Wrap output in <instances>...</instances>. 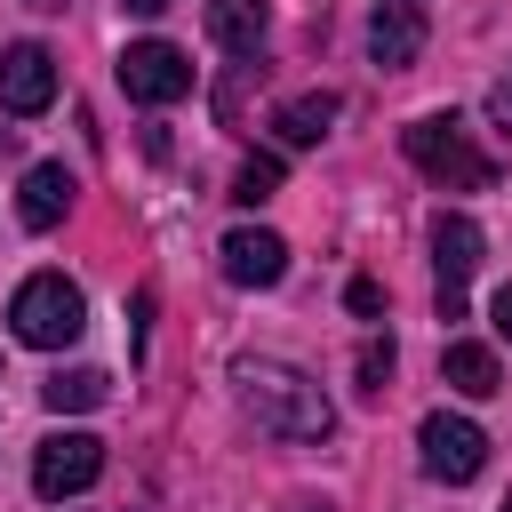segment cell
I'll use <instances>...</instances> for the list:
<instances>
[{
    "label": "cell",
    "mask_w": 512,
    "mask_h": 512,
    "mask_svg": "<svg viewBox=\"0 0 512 512\" xmlns=\"http://www.w3.org/2000/svg\"><path fill=\"white\" fill-rule=\"evenodd\" d=\"M232 384H240V408L272 432V440H328L336 432V408H328V392L296 368V360H240L232 368Z\"/></svg>",
    "instance_id": "6da1fadb"
},
{
    "label": "cell",
    "mask_w": 512,
    "mask_h": 512,
    "mask_svg": "<svg viewBox=\"0 0 512 512\" xmlns=\"http://www.w3.org/2000/svg\"><path fill=\"white\" fill-rule=\"evenodd\" d=\"M400 152L432 176V184H448V192H488V152L472 144V128L456 120V112H424V120H408L400 128Z\"/></svg>",
    "instance_id": "7a4b0ae2"
},
{
    "label": "cell",
    "mask_w": 512,
    "mask_h": 512,
    "mask_svg": "<svg viewBox=\"0 0 512 512\" xmlns=\"http://www.w3.org/2000/svg\"><path fill=\"white\" fill-rule=\"evenodd\" d=\"M8 320H16V336H24L32 352H64V344L88 328V296H80L64 272H32V280L8 296Z\"/></svg>",
    "instance_id": "3957f363"
},
{
    "label": "cell",
    "mask_w": 512,
    "mask_h": 512,
    "mask_svg": "<svg viewBox=\"0 0 512 512\" xmlns=\"http://www.w3.org/2000/svg\"><path fill=\"white\" fill-rule=\"evenodd\" d=\"M416 448H424V472L448 480V488H472L480 464H488V432H480L472 416H448V408H432V416L416 424Z\"/></svg>",
    "instance_id": "277c9868"
},
{
    "label": "cell",
    "mask_w": 512,
    "mask_h": 512,
    "mask_svg": "<svg viewBox=\"0 0 512 512\" xmlns=\"http://www.w3.org/2000/svg\"><path fill=\"white\" fill-rule=\"evenodd\" d=\"M96 472H104V440H96V432H48V440L32 448V488H40L48 504L96 488Z\"/></svg>",
    "instance_id": "5b68a950"
},
{
    "label": "cell",
    "mask_w": 512,
    "mask_h": 512,
    "mask_svg": "<svg viewBox=\"0 0 512 512\" xmlns=\"http://www.w3.org/2000/svg\"><path fill=\"white\" fill-rule=\"evenodd\" d=\"M120 88H128L136 104H176V96L192 88V56H184L176 40H128V48H120Z\"/></svg>",
    "instance_id": "8992f818"
},
{
    "label": "cell",
    "mask_w": 512,
    "mask_h": 512,
    "mask_svg": "<svg viewBox=\"0 0 512 512\" xmlns=\"http://www.w3.org/2000/svg\"><path fill=\"white\" fill-rule=\"evenodd\" d=\"M480 224L472 216H440L432 224V272H440V320H464V280L480 272Z\"/></svg>",
    "instance_id": "52a82bcc"
},
{
    "label": "cell",
    "mask_w": 512,
    "mask_h": 512,
    "mask_svg": "<svg viewBox=\"0 0 512 512\" xmlns=\"http://www.w3.org/2000/svg\"><path fill=\"white\" fill-rule=\"evenodd\" d=\"M0 104H8L16 120H40V112L56 104V56H48L40 40H16V48L0 56Z\"/></svg>",
    "instance_id": "ba28073f"
},
{
    "label": "cell",
    "mask_w": 512,
    "mask_h": 512,
    "mask_svg": "<svg viewBox=\"0 0 512 512\" xmlns=\"http://www.w3.org/2000/svg\"><path fill=\"white\" fill-rule=\"evenodd\" d=\"M224 280L232 288H280L288 280V240L280 232H264V224H240V232H224Z\"/></svg>",
    "instance_id": "9c48e42d"
},
{
    "label": "cell",
    "mask_w": 512,
    "mask_h": 512,
    "mask_svg": "<svg viewBox=\"0 0 512 512\" xmlns=\"http://www.w3.org/2000/svg\"><path fill=\"white\" fill-rule=\"evenodd\" d=\"M368 56H376L384 72H408V64L424 56V8H416V0H376V16H368Z\"/></svg>",
    "instance_id": "30bf717a"
},
{
    "label": "cell",
    "mask_w": 512,
    "mask_h": 512,
    "mask_svg": "<svg viewBox=\"0 0 512 512\" xmlns=\"http://www.w3.org/2000/svg\"><path fill=\"white\" fill-rule=\"evenodd\" d=\"M72 168L64 160H40L32 176H24V192H16V216H24V232H56L64 224V208H72Z\"/></svg>",
    "instance_id": "8fae6325"
},
{
    "label": "cell",
    "mask_w": 512,
    "mask_h": 512,
    "mask_svg": "<svg viewBox=\"0 0 512 512\" xmlns=\"http://www.w3.org/2000/svg\"><path fill=\"white\" fill-rule=\"evenodd\" d=\"M272 32V8L264 0H208V40L232 48V56H256Z\"/></svg>",
    "instance_id": "7c38bea8"
},
{
    "label": "cell",
    "mask_w": 512,
    "mask_h": 512,
    "mask_svg": "<svg viewBox=\"0 0 512 512\" xmlns=\"http://www.w3.org/2000/svg\"><path fill=\"white\" fill-rule=\"evenodd\" d=\"M440 384H448V392H464V400H488V392H504V376H496V352H488V344H464V336L440 352Z\"/></svg>",
    "instance_id": "4fadbf2b"
},
{
    "label": "cell",
    "mask_w": 512,
    "mask_h": 512,
    "mask_svg": "<svg viewBox=\"0 0 512 512\" xmlns=\"http://www.w3.org/2000/svg\"><path fill=\"white\" fill-rule=\"evenodd\" d=\"M336 112H344V104H336L328 88H304V96H288V104L272 112V128H280V144H320Z\"/></svg>",
    "instance_id": "5bb4252c"
},
{
    "label": "cell",
    "mask_w": 512,
    "mask_h": 512,
    "mask_svg": "<svg viewBox=\"0 0 512 512\" xmlns=\"http://www.w3.org/2000/svg\"><path fill=\"white\" fill-rule=\"evenodd\" d=\"M104 392H112V376H104V368H72V376H48V384H40V400H48L56 416H64V408H96Z\"/></svg>",
    "instance_id": "9a60e30c"
},
{
    "label": "cell",
    "mask_w": 512,
    "mask_h": 512,
    "mask_svg": "<svg viewBox=\"0 0 512 512\" xmlns=\"http://www.w3.org/2000/svg\"><path fill=\"white\" fill-rule=\"evenodd\" d=\"M272 192H280V160H272V152L240 160V176H232V200H240V208H264Z\"/></svg>",
    "instance_id": "2e32d148"
},
{
    "label": "cell",
    "mask_w": 512,
    "mask_h": 512,
    "mask_svg": "<svg viewBox=\"0 0 512 512\" xmlns=\"http://www.w3.org/2000/svg\"><path fill=\"white\" fill-rule=\"evenodd\" d=\"M384 384H392V336H368V344H360V392L376 400Z\"/></svg>",
    "instance_id": "e0dca14e"
},
{
    "label": "cell",
    "mask_w": 512,
    "mask_h": 512,
    "mask_svg": "<svg viewBox=\"0 0 512 512\" xmlns=\"http://www.w3.org/2000/svg\"><path fill=\"white\" fill-rule=\"evenodd\" d=\"M344 304H352L360 320H376V312H384V288H376V280H352V288H344Z\"/></svg>",
    "instance_id": "ac0fdd59"
},
{
    "label": "cell",
    "mask_w": 512,
    "mask_h": 512,
    "mask_svg": "<svg viewBox=\"0 0 512 512\" xmlns=\"http://www.w3.org/2000/svg\"><path fill=\"white\" fill-rule=\"evenodd\" d=\"M488 320H496V336H504V344H512V280H504V288H496V296H488Z\"/></svg>",
    "instance_id": "d6986e66"
},
{
    "label": "cell",
    "mask_w": 512,
    "mask_h": 512,
    "mask_svg": "<svg viewBox=\"0 0 512 512\" xmlns=\"http://www.w3.org/2000/svg\"><path fill=\"white\" fill-rule=\"evenodd\" d=\"M488 112H496V128L512 136V80H496V88H488Z\"/></svg>",
    "instance_id": "ffe728a7"
},
{
    "label": "cell",
    "mask_w": 512,
    "mask_h": 512,
    "mask_svg": "<svg viewBox=\"0 0 512 512\" xmlns=\"http://www.w3.org/2000/svg\"><path fill=\"white\" fill-rule=\"evenodd\" d=\"M120 8H128V16H160L168 0H120Z\"/></svg>",
    "instance_id": "44dd1931"
},
{
    "label": "cell",
    "mask_w": 512,
    "mask_h": 512,
    "mask_svg": "<svg viewBox=\"0 0 512 512\" xmlns=\"http://www.w3.org/2000/svg\"><path fill=\"white\" fill-rule=\"evenodd\" d=\"M504 512H512V504H504Z\"/></svg>",
    "instance_id": "7402d4cb"
}]
</instances>
